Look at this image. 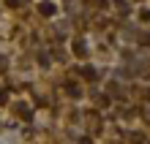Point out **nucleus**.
<instances>
[{
	"label": "nucleus",
	"instance_id": "f257e3e1",
	"mask_svg": "<svg viewBox=\"0 0 150 144\" xmlns=\"http://www.w3.org/2000/svg\"><path fill=\"white\" fill-rule=\"evenodd\" d=\"M38 14H41V16H52V14H55V3H49V0L38 3Z\"/></svg>",
	"mask_w": 150,
	"mask_h": 144
},
{
	"label": "nucleus",
	"instance_id": "f03ea898",
	"mask_svg": "<svg viewBox=\"0 0 150 144\" xmlns=\"http://www.w3.org/2000/svg\"><path fill=\"white\" fill-rule=\"evenodd\" d=\"M74 52H76V55H85L87 49H85V44H82V41H76V44H74Z\"/></svg>",
	"mask_w": 150,
	"mask_h": 144
},
{
	"label": "nucleus",
	"instance_id": "7ed1b4c3",
	"mask_svg": "<svg viewBox=\"0 0 150 144\" xmlns=\"http://www.w3.org/2000/svg\"><path fill=\"white\" fill-rule=\"evenodd\" d=\"M82 74H85V79H96V71H93V68H85Z\"/></svg>",
	"mask_w": 150,
	"mask_h": 144
},
{
	"label": "nucleus",
	"instance_id": "20e7f679",
	"mask_svg": "<svg viewBox=\"0 0 150 144\" xmlns=\"http://www.w3.org/2000/svg\"><path fill=\"white\" fill-rule=\"evenodd\" d=\"M6 101H8V93H6V90H0V106H3Z\"/></svg>",
	"mask_w": 150,
	"mask_h": 144
},
{
	"label": "nucleus",
	"instance_id": "39448f33",
	"mask_svg": "<svg viewBox=\"0 0 150 144\" xmlns=\"http://www.w3.org/2000/svg\"><path fill=\"white\" fill-rule=\"evenodd\" d=\"M8 6H19V0H8Z\"/></svg>",
	"mask_w": 150,
	"mask_h": 144
}]
</instances>
